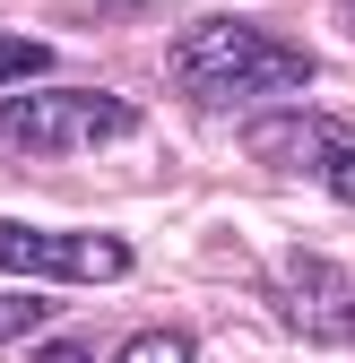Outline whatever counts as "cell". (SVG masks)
Here are the masks:
<instances>
[{
    "label": "cell",
    "instance_id": "3",
    "mask_svg": "<svg viewBox=\"0 0 355 363\" xmlns=\"http://www.w3.org/2000/svg\"><path fill=\"white\" fill-rule=\"evenodd\" d=\"M269 303L295 337L312 346H355V268L321 259V251H278L269 259Z\"/></svg>",
    "mask_w": 355,
    "mask_h": 363
},
{
    "label": "cell",
    "instance_id": "8",
    "mask_svg": "<svg viewBox=\"0 0 355 363\" xmlns=\"http://www.w3.org/2000/svg\"><path fill=\"white\" fill-rule=\"evenodd\" d=\"M53 69V43H18V35H0V86L9 78H43Z\"/></svg>",
    "mask_w": 355,
    "mask_h": 363
},
{
    "label": "cell",
    "instance_id": "4",
    "mask_svg": "<svg viewBox=\"0 0 355 363\" xmlns=\"http://www.w3.org/2000/svg\"><path fill=\"white\" fill-rule=\"evenodd\" d=\"M0 268L9 277H61V286H121L130 251L113 234H43V225L0 216Z\"/></svg>",
    "mask_w": 355,
    "mask_h": 363
},
{
    "label": "cell",
    "instance_id": "10",
    "mask_svg": "<svg viewBox=\"0 0 355 363\" xmlns=\"http://www.w3.org/2000/svg\"><path fill=\"white\" fill-rule=\"evenodd\" d=\"M35 363H96L87 346H35Z\"/></svg>",
    "mask_w": 355,
    "mask_h": 363
},
{
    "label": "cell",
    "instance_id": "11",
    "mask_svg": "<svg viewBox=\"0 0 355 363\" xmlns=\"http://www.w3.org/2000/svg\"><path fill=\"white\" fill-rule=\"evenodd\" d=\"M338 26H346V35H355V0H338Z\"/></svg>",
    "mask_w": 355,
    "mask_h": 363
},
{
    "label": "cell",
    "instance_id": "2",
    "mask_svg": "<svg viewBox=\"0 0 355 363\" xmlns=\"http://www.w3.org/2000/svg\"><path fill=\"white\" fill-rule=\"evenodd\" d=\"M130 139V104L104 86H35V96H0V147L26 156H78Z\"/></svg>",
    "mask_w": 355,
    "mask_h": 363
},
{
    "label": "cell",
    "instance_id": "9",
    "mask_svg": "<svg viewBox=\"0 0 355 363\" xmlns=\"http://www.w3.org/2000/svg\"><path fill=\"white\" fill-rule=\"evenodd\" d=\"M321 182H329V191H338V208H355V147H338V156H329V173H321Z\"/></svg>",
    "mask_w": 355,
    "mask_h": 363
},
{
    "label": "cell",
    "instance_id": "5",
    "mask_svg": "<svg viewBox=\"0 0 355 363\" xmlns=\"http://www.w3.org/2000/svg\"><path fill=\"white\" fill-rule=\"evenodd\" d=\"M338 121L329 113H295V121H251V156L260 164H286V173H329L338 156Z\"/></svg>",
    "mask_w": 355,
    "mask_h": 363
},
{
    "label": "cell",
    "instance_id": "7",
    "mask_svg": "<svg viewBox=\"0 0 355 363\" xmlns=\"http://www.w3.org/2000/svg\"><path fill=\"white\" fill-rule=\"evenodd\" d=\"M43 320H53V303H43V294H0V346H9V337H35Z\"/></svg>",
    "mask_w": 355,
    "mask_h": 363
},
{
    "label": "cell",
    "instance_id": "6",
    "mask_svg": "<svg viewBox=\"0 0 355 363\" xmlns=\"http://www.w3.org/2000/svg\"><path fill=\"white\" fill-rule=\"evenodd\" d=\"M113 363H191V337H182V329H139Z\"/></svg>",
    "mask_w": 355,
    "mask_h": 363
},
{
    "label": "cell",
    "instance_id": "1",
    "mask_svg": "<svg viewBox=\"0 0 355 363\" xmlns=\"http://www.w3.org/2000/svg\"><path fill=\"white\" fill-rule=\"evenodd\" d=\"M173 86L191 104H260V96L312 86V52L278 43L269 26H243V18H200L173 43Z\"/></svg>",
    "mask_w": 355,
    "mask_h": 363
}]
</instances>
